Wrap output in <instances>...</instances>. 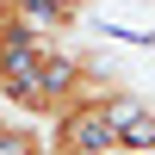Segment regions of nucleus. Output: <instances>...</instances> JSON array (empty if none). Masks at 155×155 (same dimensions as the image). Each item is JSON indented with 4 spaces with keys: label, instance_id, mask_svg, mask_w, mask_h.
Wrapping results in <instances>:
<instances>
[{
    "label": "nucleus",
    "instance_id": "nucleus-1",
    "mask_svg": "<svg viewBox=\"0 0 155 155\" xmlns=\"http://www.w3.org/2000/svg\"><path fill=\"white\" fill-rule=\"evenodd\" d=\"M112 118V143H118V155H155V112L137 106L130 93L118 99V106H106Z\"/></svg>",
    "mask_w": 155,
    "mask_h": 155
}]
</instances>
